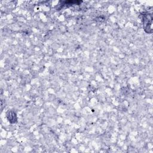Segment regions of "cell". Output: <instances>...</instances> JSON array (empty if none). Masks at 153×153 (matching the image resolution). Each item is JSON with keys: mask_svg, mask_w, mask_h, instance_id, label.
<instances>
[{"mask_svg": "<svg viewBox=\"0 0 153 153\" xmlns=\"http://www.w3.org/2000/svg\"><path fill=\"white\" fill-rule=\"evenodd\" d=\"M152 16L149 14H146L143 16V28H145L148 25L149 29L152 31Z\"/></svg>", "mask_w": 153, "mask_h": 153, "instance_id": "obj_1", "label": "cell"}]
</instances>
